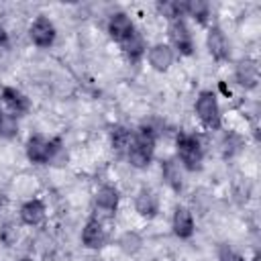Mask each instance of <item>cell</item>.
<instances>
[{
	"label": "cell",
	"mask_w": 261,
	"mask_h": 261,
	"mask_svg": "<svg viewBox=\"0 0 261 261\" xmlns=\"http://www.w3.org/2000/svg\"><path fill=\"white\" fill-rule=\"evenodd\" d=\"M0 98H2L4 106L8 108L10 116H14V118H16V116H24V114L29 112V108H31L29 98H27L20 90H16V88H10V86L2 88Z\"/></svg>",
	"instance_id": "cell-8"
},
{
	"label": "cell",
	"mask_w": 261,
	"mask_h": 261,
	"mask_svg": "<svg viewBox=\"0 0 261 261\" xmlns=\"http://www.w3.org/2000/svg\"><path fill=\"white\" fill-rule=\"evenodd\" d=\"M27 157L31 163H51L55 161L57 153L63 151V143L59 137H53V139H45L43 135H31L29 141H27Z\"/></svg>",
	"instance_id": "cell-3"
},
{
	"label": "cell",
	"mask_w": 261,
	"mask_h": 261,
	"mask_svg": "<svg viewBox=\"0 0 261 261\" xmlns=\"http://www.w3.org/2000/svg\"><path fill=\"white\" fill-rule=\"evenodd\" d=\"M45 218V204L39 198H31L20 206V220L29 226L41 224Z\"/></svg>",
	"instance_id": "cell-16"
},
{
	"label": "cell",
	"mask_w": 261,
	"mask_h": 261,
	"mask_svg": "<svg viewBox=\"0 0 261 261\" xmlns=\"http://www.w3.org/2000/svg\"><path fill=\"white\" fill-rule=\"evenodd\" d=\"M147 57H149V63H151L153 69L167 71L173 63V49L167 43H155L153 47H149Z\"/></svg>",
	"instance_id": "cell-12"
},
{
	"label": "cell",
	"mask_w": 261,
	"mask_h": 261,
	"mask_svg": "<svg viewBox=\"0 0 261 261\" xmlns=\"http://www.w3.org/2000/svg\"><path fill=\"white\" fill-rule=\"evenodd\" d=\"M20 261H33V259H29V257H24V259H20Z\"/></svg>",
	"instance_id": "cell-28"
},
{
	"label": "cell",
	"mask_w": 261,
	"mask_h": 261,
	"mask_svg": "<svg viewBox=\"0 0 261 261\" xmlns=\"http://www.w3.org/2000/svg\"><path fill=\"white\" fill-rule=\"evenodd\" d=\"M120 247H122V251L128 253V255L137 253L139 247H141V239H139V234H137V232H124V234L120 237Z\"/></svg>",
	"instance_id": "cell-22"
},
{
	"label": "cell",
	"mask_w": 261,
	"mask_h": 261,
	"mask_svg": "<svg viewBox=\"0 0 261 261\" xmlns=\"http://www.w3.org/2000/svg\"><path fill=\"white\" fill-rule=\"evenodd\" d=\"M29 37L37 47L45 49V47L53 45V41L57 37V29L47 16H37L29 27Z\"/></svg>",
	"instance_id": "cell-6"
},
{
	"label": "cell",
	"mask_w": 261,
	"mask_h": 261,
	"mask_svg": "<svg viewBox=\"0 0 261 261\" xmlns=\"http://www.w3.org/2000/svg\"><path fill=\"white\" fill-rule=\"evenodd\" d=\"M186 14L194 16L200 24H206L208 16H210V4L204 0H190V2H186Z\"/></svg>",
	"instance_id": "cell-20"
},
{
	"label": "cell",
	"mask_w": 261,
	"mask_h": 261,
	"mask_svg": "<svg viewBox=\"0 0 261 261\" xmlns=\"http://www.w3.org/2000/svg\"><path fill=\"white\" fill-rule=\"evenodd\" d=\"M196 114H198L200 122L206 128H210V130L220 128L222 114H220V106H218V100H216L214 92L204 90V92L198 94V98H196Z\"/></svg>",
	"instance_id": "cell-4"
},
{
	"label": "cell",
	"mask_w": 261,
	"mask_h": 261,
	"mask_svg": "<svg viewBox=\"0 0 261 261\" xmlns=\"http://www.w3.org/2000/svg\"><path fill=\"white\" fill-rule=\"evenodd\" d=\"M175 147H177V159H179L181 167H186L188 171H196L202 167L204 149H202V141L198 135L179 133L175 137Z\"/></svg>",
	"instance_id": "cell-2"
},
{
	"label": "cell",
	"mask_w": 261,
	"mask_h": 261,
	"mask_svg": "<svg viewBox=\"0 0 261 261\" xmlns=\"http://www.w3.org/2000/svg\"><path fill=\"white\" fill-rule=\"evenodd\" d=\"M159 10L163 12V16L167 20H175L186 14V2H161Z\"/></svg>",
	"instance_id": "cell-21"
},
{
	"label": "cell",
	"mask_w": 261,
	"mask_h": 261,
	"mask_svg": "<svg viewBox=\"0 0 261 261\" xmlns=\"http://www.w3.org/2000/svg\"><path fill=\"white\" fill-rule=\"evenodd\" d=\"M106 241V232H104V226L98 218H90L82 230V243L88 247V249H100Z\"/></svg>",
	"instance_id": "cell-15"
},
{
	"label": "cell",
	"mask_w": 261,
	"mask_h": 261,
	"mask_svg": "<svg viewBox=\"0 0 261 261\" xmlns=\"http://www.w3.org/2000/svg\"><path fill=\"white\" fill-rule=\"evenodd\" d=\"M4 200H6V196H4V192L0 190V206H4Z\"/></svg>",
	"instance_id": "cell-26"
},
{
	"label": "cell",
	"mask_w": 261,
	"mask_h": 261,
	"mask_svg": "<svg viewBox=\"0 0 261 261\" xmlns=\"http://www.w3.org/2000/svg\"><path fill=\"white\" fill-rule=\"evenodd\" d=\"M118 190L114 186H102L96 192V210H100L104 216H112L118 208Z\"/></svg>",
	"instance_id": "cell-14"
},
{
	"label": "cell",
	"mask_w": 261,
	"mask_h": 261,
	"mask_svg": "<svg viewBox=\"0 0 261 261\" xmlns=\"http://www.w3.org/2000/svg\"><path fill=\"white\" fill-rule=\"evenodd\" d=\"M14 239H16V228L12 224H4V228L0 230V241L4 245H12Z\"/></svg>",
	"instance_id": "cell-23"
},
{
	"label": "cell",
	"mask_w": 261,
	"mask_h": 261,
	"mask_svg": "<svg viewBox=\"0 0 261 261\" xmlns=\"http://www.w3.org/2000/svg\"><path fill=\"white\" fill-rule=\"evenodd\" d=\"M167 35H169V41H171L173 49H177L181 55H192L194 53V39H192V33H190L184 18L169 20Z\"/></svg>",
	"instance_id": "cell-5"
},
{
	"label": "cell",
	"mask_w": 261,
	"mask_h": 261,
	"mask_svg": "<svg viewBox=\"0 0 261 261\" xmlns=\"http://www.w3.org/2000/svg\"><path fill=\"white\" fill-rule=\"evenodd\" d=\"M206 45H208L210 55H212L216 61H226V59L230 57V45H228V39H226V35L222 33L220 27H210V29H208Z\"/></svg>",
	"instance_id": "cell-7"
},
{
	"label": "cell",
	"mask_w": 261,
	"mask_h": 261,
	"mask_svg": "<svg viewBox=\"0 0 261 261\" xmlns=\"http://www.w3.org/2000/svg\"><path fill=\"white\" fill-rule=\"evenodd\" d=\"M4 116H6V114H4L2 110H0V126H2V122H4Z\"/></svg>",
	"instance_id": "cell-27"
},
{
	"label": "cell",
	"mask_w": 261,
	"mask_h": 261,
	"mask_svg": "<svg viewBox=\"0 0 261 261\" xmlns=\"http://www.w3.org/2000/svg\"><path fill=\"white\" fill-rule=\"evenodd\" d=\"M220 261H245L239 253H234V251H230V249H222V253H220Z\"/></svg>",
	"instance_id": "cell-24"
},
{
	"label": "cell",
	"mask_w": 261,
	"mask_h": 261,
	"mask_svg": "<svg viewBox=\"0 0 261 261\" xmlns=\"http://www.w3.org/2000/svg\"><path fill=\"white\" fill-rule=\"evenodd\" d=\"M155 139H157V133L149 124H143L139 126L137 133H133V141L126 149V157L133 167L145 169L151 165L153 153H155Z\"/></svg>",
	"instance_id": "cell-1"
},
{
	"label": "cell",
	"mask_w": 261,
	"mask_h": 261,
	"mask_svg": "<svg viewBox=\"0 0 261 261\" xmlns=\"http://www.w3.org/2000/svg\"><path fill=\"white\" fill-rule=\"evenodd\" d=\"M120 47L126 53V57L133 59V61H139L143 57V53L147 51V43H145V39H143V35L139 31H135L124 43H120Z\"/></svg>",
	"instance_id": "cell-17"
},
{
	"label": "cell",
	"mask_w": 261,
	"mask_h": 261,
	"mask_svg": "<svg viewBox=\"0 0 261 261\" xmlns=\"http://www.w3.org/2000/svg\"><path fill=\"white\" fill-rule=\"evenodd\" d=\"M135 31H137V29H135L133 20H130L124 12H116V14H112L110 20H108V35H110V39H114L116 43H124Z\"/></svg>",
	"instance_id": "cell-9"
},
{
	"label": "cell",
	"mask_w": 261,
	"mask_h": 261,
	"mask_svg": "<svg viewBox=\"0 0 261 261\" xmlns=\"http://www.w3.org/2000/svg\"><path fill=\"white\" fill-rule=\"evenodd\" d=\"M161 175H163L165 184L171 190H175V192L181 190V169H179V163L177 161H173V159L163 161L161 163Z\"/></svg>",
	"instance_id": "cell-18"
},
{
	"label": "cell",
	"mask_w": 261,
	"mask_h": 261,
	"mask_svg": "<svg viewBox=\"0 0 261 261\" xmlns=\"http://www.w3.org/2000/svg\"><path fill=\"white\" fill-rule=\"evenodd\" d=\"M130 141H133V130H128L126 126H122V124H114V126L110 128V145H112L114 151L124 153V151L128 149Z\"/></svg>",
	"instance_id": "cell-19"
},
{
	"label": "cell",
	"mask_w": 261,
	"mask_h": 261,
	"mask_svg": "<svg viewBox=\"0 0 261 261\" xmlns=\"http://www.w3.org/2000/svg\"><path fill=\"white\" fill-rule=\"evenodd\" d=\"M8 45V33H6V29L0 24V47H6Z\"/></svg>",
	"instance_id": "cell-25"
},
{
	"label": "cell",
	"mask_w": 261,
	"mask_h": 261,
	"mask_svg": "<svg viewBox=\"0 0 261 261\" xmlns=\"http://www.w3.org/2000/svg\"><path fill=\"white\" fill-rule=\"evenodd\" d=\"M234 77L247 90L257 88V82H259V65H257V61L251 59V57L241 59L239 65H237V69H234Z\"/></svg>",
	"instance_id": "cell-11"
},
{
	"label": "cell",
	"mask_w": 261,
	"mask_h": 261,
	"mask_svg": "<svg viewBox=\"0 0 261 261\" xmlns=\"http://www.w3.org/2000/svg\"><path fill=\"white\" fill-rule=\"evenodd\" d=\"M171 228H173V234L179 237V239H190L196 230V224H194V216L192 212L186 208V206H177L173 210V218H171Z\"/></svg>",
	"instance_id": "cell-10"
},
{
	"label": "cell",
	"mask_w": 261,
	"mask_h": 261,
	"mask_svg": "<svg viewBox=\"0 0 261 261\" xmlns=\"http://www.w3.org/2000/svg\"><path fill=\"white\" fill-rule=\"evenodd\" d=\"M135 210L141 216H145V218L157 216V212H159V198H157V194L153 190H149V188H141L137 198H135Z\"/></svg>",
	"instance_id": "cell-13"
}]
</instances>
